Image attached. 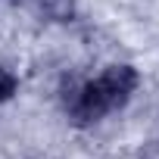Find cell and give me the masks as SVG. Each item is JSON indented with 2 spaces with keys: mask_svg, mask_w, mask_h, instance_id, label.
Masks as SVG:
<instances>
[{
  "mask_svg": "<svg viewBox=\"0 0 159 159\" xmlns=\"http://www.w3.org/2000/svg\"><path fill=\"white\" fill-rule=\"evenodd\" d=\"M13 94H16V78L0 66V100H10Z\"/></svg>",
  "mask_w": 159,
  "mask_h": 159,
  "instance_id": "obj_3",
  "label": "cell"
},
{
  "mask_svg": "<svg viewBox=\"0 0 159 159\" xmlns=\"http://www.w3.org/2000/svg\"><path fill=\"white\" fill-rule=\"evenodd\" d=\"M38 7L53 22H69L75 16V3H72V0H38Z\"/></svg>",
  "mask_w": 159,
  "mask_h": 159,
  "instance_id": "obj_2",
  "label": "cell"
},
{
  "mask_svg": "<svg viewBox=\"0 0 159 159\" xmlns=\"http://www.w3.org/2000/svg\"><path fill=\"white\" fill-rule=\"evenodd\" d=\"M97 81L103 84V91L109 94V100H112V106H119V103H125L128 100V94L137 88V72L131 69V66H109Z\"/></svg>",
  "mask_w": 159,
  "mask_h": 159,
  "instance_id": "obj_1",
  "label": "cell"
},
{
  "mask_svg": "<svg viewBox=\"0 0 159 159\" xmlns=\"http://www.w3.org/2000/svg\"><path fill=\"white\" fill-rule=\"evenodd\" d=\"M140 159H159V140H150V143L140 150Z\"/></svg>",
  "mask_w": 159,
  "mask_h": 159,
  "instance_id": "obj_4",
  "label": "cell"
}]
</instances>
